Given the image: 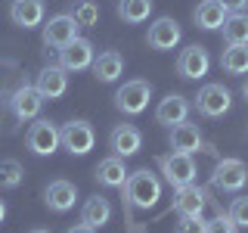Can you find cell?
Listing matches in <instances>:
<instances>
[{
  "label": "cell",
  "instance_id": "cell-15",
  "mask_svg": "<svg viewBox=\"0 0 248 233\" xmlns=\"http://www.w3.org/2000/svg\"><path fill=\"white\" fill-rule=\"evenodd\" d=\"M44 16H46L44 0H13V3H10L13 25H19V28H25V31L44 25Z\"/></svg>",
  "mask_w": 248,
  "mask_h": 233
},
{
  "label": "cell",
  "instance_id": "cell-28",
  "mask_svg": "<svg viewBox=\"0 0 248 233\" xmlns=\"http://www.w3.org/2000/svg\"><path fill=\"white\" fill-rule=\"evenodd\" d=\"M72 19H75L81 28H93V25L99 22V6H96V0H81V3L72 10Z\"/></svg>",
  "mask_w": 248,
  "mask_h": 233
},
{
  "label": "cell",
  "instance_id": "cell-22",
  "mask_svg": "<svg viewBox=\"0 0 248 233\" xmlns=\"http://www.w3.org/2000/svg\"><path fill=\"white\" fill-rule=\"evenodd\" d=\"M227 16H230V10L220 3V0H202V3L196 6V13H192V19H196L199 28L217 31L223 22H227Z\"/></svg>",
  "mask_w": 248,
  "mask_h": 233
},
{
  "label": "cell",
  "instance_id": "cell-32",
  "mask_svg": "<svg viewBox=\"0 0 248 233\" xmlns=\"http://www.w3.org/2000/svg\"><path fill=\"white\" fill-rule=\"evenodd\" d=\"M220 3H223V6H227V10H230V13H242V10H245V6H248V0H220Z\"/></svg>",
  "mask_w": 248,
  "mask_h": 233
},
{
  "label": "cell",
  "instance_id": "cell-31",
  "mask_svg": "<svg viewBox=\"0 0 248 233\" xmlns=\"http://www.w3.org/2000/svg\"><path fill=\"white\" fill-rule=\"evenodd\" d=\"M177 233H205V221H202V215H180Z\"/></svg>",
  "mask_w": 248,
  "mask_h": 233
},
{
  "label": "cell",
  "instance_id": "cell-10",
  "mask_svg": "<svg viewBox=\"0 0 248 233\" xmlns=\"http://www.w3.org/2000/svg\"><path fill=\"white\" fill-rule=\"evenodd\" d=\"M59 53V66L65 68V72H84V68L93 66V59H96V50H93V44L87 37H75L72 44H65Z\"/></svg>",
  "mask_w": 248,
  "mask_h": 233
},
{
  "label": "cell",
  "instance_id": "cell-12",
  "mask_svg": "<svg viewBox=\"0 0 248 233\" xmlns=\"http://www.w3.org/2000/svg\"><path fill=\"white\" fill-rule=\"evenodd\" d=\"M183 37V28L177 19H170V16H161V19H155L149 25V34H146V44L152 47V50H174L177 44H180Z\"/></svg>",
  "mask_w": 248,
  "mask_h": 233
},
{
  "label": "cell",
  "instance_id": "cell-5",
  "mask_svg": "<svg viewBox=\"0 0 248 233\" xmlns=\"http://www.w3.org/2000/svg\"><path fill=\"white\" fill-rule=\"evenodd\" d=\"M158 171L165 174V181L174 186H186V183H192L196 181V162H192V155H186V152H168V155H161L158 159Z\"/></svg>",
  "mask_w": 248,
  "mask_h": 233
},
{
  "label": "cell",
  "instance_id": "cell-35",
  "mask_svg": "<svg viewBox=\"0 0 248 233\" xmlns=\"http://www.w3.org/2000/svg\"><path fill=\"white\" fill-rule=\"evenodd\" d=\"M28 233H53V230H44V227H34V230H28Z\"/></svg>",
  "mask_w": 248,
  "mask_h": 233
},
{
  "label": "cell",
  "instance_id": "cell-25",
  "mask_svg": "<svg viewBox=\"0 0 248 233\" xmlns=\"http://www.w3.org/2000/svg\"><path fill=\"white\" fill-rule=\"evenodd\" d=\"M220 31L227 44H248V13H230Z\"/></svg>",
  "mask_w": 248,
  "mask_h": 233
},
{
  "label": "cell",
  "instance_id": "cell-26",
  "mask_svg": "<svg viewBox=\"0 0 248 233\" xmlns=\"http://www.w3.org/2000/svg\"><path fill=\"white\" fill-rule=\"evenodd\" d=\"M118 16L127 25H140L152 16V0H118Z\"/></svg>",
  "mask_w": 248,
  "mask_h": 233
},
{
  "label": "cell",
  "instance_id": "cell-11",
  "mask_svg": "<svg viewBox=\"0 0 248 233\" xmlns=\"http://www.w3.org/2000/svg\"><path fill=\"white\" fill-rule=\"evenodd\" d=\"M208 68H211V56H208L205 47L192 44L180 50V56H177V75L186 78V81H199V78L208 75Z\"/></svg>",
  "mask_w": 248,
  "mask_h": 233
},
{
  "label": "cell",
  "instance_id": "cell-4",
  "mask_svg": "<svg viewBox=\"0 0 248 233\" xmlns=\"http://www.w3.org/2000/svg\"><path fill=\"white\" fill-rule=\"evenodd\" d=\"M25 143H28V150L34 152V155H41V159H46V155H53L62 146V140H59V128L53 124L50 118H34V124L28 128V134H25Z\"/></svg>",
  "mask_w": 248,
  "mask_h": 233
},
{
  "label": "cell",
  "instance_id": "cell-21",
  "mask_svg": "<svg viewBox=\"0 0 248 233\" xmlns=\"http://www.w3.org/2000/svg\"><path fill=\"white\" fill-rule=\"evenodd\" d=\"M93 78L96 81H103V84H112V81H118L121 72H124V56L118 50H103L96 59H93Z\"/></svg>",
  "mask_w": 248,
  "mask_h": 233
},
{
  "label": "cell",
  "instance_id": "cell-3",
  "mask_svg": "<svg viewBox=\"0 0 248 233\" xmlns=\"http://www.w3.org/2000/svg\"><path fill=\"white\" fill-rule=\"evenodd\" d=\"M59 140H62V150H68L72 155H87L96 143V131H93L90 121L84 118H72L68 124L59 128Z\"/></svg>",
  "mask_w": 248,
  "mask_h": 233
},
{
  "label": "cell",
  "instance_id": "cell-27",
  "mask_svg": "<svg viewBox=\"0 0 248 233\" xmlns=\"http://www.w3.org/2000/svg\"><path fill=\"white\" fill-rule=\"evenodd\" d=\"M25 181V168L16 159H0V190H16Z\"/></svg>",
  "mask_w": 248,
  "mask_h": 233
},
{
  "label": "cell",
  "instance_id": "cell-8",
  "mask_svg": "<svg viewBox=\"0 0 248 233\" xmlns=\"http://www.w3.org/2000/svg\"><path fill=\"white\" fill-rule=\"evenodd\" d=\"M78 22L72 19V13H59L53 16L50 22H44V47H50V50H62L65 44H72L78 37Z\"/></svg>",
  "mask_w": 248,
  "mask_h": 233
},
{
  "label": "cell",
  "instance_id": "cell-34",
  "mask_svg": "<svg viewBox=\"0 0 248 233\" xmlns=\"http://www.w3.org/2000/svg\"><path fill=\"white\" fill-rule=\"evenodd\" d=\"M3 217H6V202L0 199V224H3Z\"/></svg>",
  "mask_w": 248,
  "mask_h": 233
},
{
  "label": "cell",
  "instance_id": "cell-18",
  "mask_svg": "<svg viewBox=\"0 0 248 233\" xmlns=\"http://www.w3.org/2000/svg\"><path fill=\"white\" fill-rule=\"evenodd\" d=\"M75 199H78V186L72 181H53L44 190L46 208H50V212H56V215H65L68 208H75Z\"/></svg>",
  "mask_w": 248,
  "mask_h": 233
},
{
  "label": "cell",
  "instance_id": "cell-6",
  "mask_svg": "<svg viewBox=\"0 0 248 233\" xmlns=\"http://www.w3.org/2000/svg\"><path fill=\"white\" fill-rule=\"evenodd\" d=\"M211 183L214 190L220 193H236L248 183V168L242 159H220L214 165V174H211Z\"/></svg>",
  "mask_w": 248,
  "mask_h": 233
},
{
  "label": "cell",
  "instance_id": "cell-1",
  "mask_svg": "<svg viewBox=\"0 0 248 233\" xmlns=\"http://www.w3.org/2000/svg\"><path fill=\"white\" fill-rule=\"evenodd\" d=\"M121 190L127 196V202L134 208H140V212H149V208H155V202L161 199V181L149 168H140L134 174H127V183Z\"/></svg>",
  "mask_w": 248,
  "mask_h": 233
},
{
  "label": "cell",
  "instance_id": "cell-33",
  "mask_svg": "<svg viewBox=\"0 0 248 233\" xmlns=\"http://www.w3.org/2000/svg\"><path fill=\"white\" fill-rule=\"evenodd\" d=\"M68 233H96V230H93V227H87V224H75V227H68Z\"/></svg>",
  "mask_w": 248,
  "mask_h": 233
},
{
  "label": "cell",
  "instance_id": "cell-17",
  "mask_svg": "<svg viewBox=\"0 0 248 233\" xmlns=\"http://www.w3.org/2000/svg\"><path fill=\"white\" fill-rule=\"evenodd\" d=\"M127 174H130V171L124 168V159H121V155H108V159H103L96 165V171H93L96 183L106 186V190H121V186L127 183Z\"/></svg>",
  "mask_w": 248,
  "mask_h": 233
},
{
  "label": "cell",
  "instance_id": "cell-7",
  "mask_svg": "<svg viewBox=\"0 0 248 233\" xmlns=\"http://www.w3.org/2000/svg\"><path fill=\"white\" fill-rule=\"evenodd\" d=\"M230 106H232V93L223 84H205L196 97V109L205 118H220V115L230 112Z\"/></svg>",
  "mask_w": 248,
  "mask_h": 233
},
{
  "label": "cell",
  "instance_id": "cell-20",
  "mask_svg": "<svg viewBox=\"0 0 248 233\" xmlns=\"http://www.w3.org/2000/svg\"><path fill=\"white\" fill-rule=\"evenodd\" d=\"M205 202H208V193L196 183H186V186L174 190V212L177 215H202Z\"/></svg>",
  "mask_w": 248,
  "mask_h": 233
},
{
  "label": "cell",
  "instance_id": "cell-2",
  "mask_svg": "<svg viewBox=\"0 0 248 233\" xmlns=\"http://www.w3.org/2000/svg\"><path fill=\"white\" fill-rule=\"evenodd\" d=\"M152 100V84L143 81V78H134V81H124L118 90H115V109L124 115H140L146 112Z\"/></svg>",
  "mask_w": 248,
  "mask_h": 233
},
{
  "label": "cell",
  "instance_id": "cell-30",
  "mask_svg": "<svg viewBox=\"0 0 248 233\" xmlns=\"http://www.w3.org/2000/svg\"><path fill=\"white\" fill-rule=\"evenodd\" d=\"M205 233H236V224L230 215H217L211 221H205Z\"/></svg>",
  "mask_w": 248,
  "mask_h": 233
},
{
  "label": "cell",
  "instance_id": "cell-29",
  "mask_svg": "<svg viewBox=\"0 0 248 233\" xmlns=\"http://www.w3.org/2000/svg\"><path fill=\"white\" fill-rule=\"evenodd\" d=\"M227 215L232 217V224H236V227H248V196L232 199V205H230Z\"/></svg>",
  "mask_w": 248,
  "mask_h": 233
},
{
  "label": "cell",
  "instance_id": "cell-14",
  "mask_svg": "<svg viewBox=\"0 0 248 233\" xmlns=\"http://www.w3.org/2000/svg\"><path fill=\"white\" fill-rule=\"evenodd\" d=\"M168 143H170V150H174V152H186V155L205 150V137H202L199 124H189V121L174 124V128H170Z\"/></svg>",
  "mask_w": 248,
  "mask_h": 233
},
{
  "label": "cell",
  "instance_id": "cell-19",
  "mask_svg": "<svg viewBox=\"0 0 248 233\" xmlns=\"http://www.w3.org/2000/svg\"><path fill=\"white\" fill-rule=\"evenodd\" d=\"M186 118H189V100L180 97V93H168L155 109V121L168 124V128H174V124H180Z\"/></svg>",
  "mask_w": 248,
  "mask_h": 233
},
{
  "label": "cell",
  "instance_id": "cell-36",
  "mask_svg": "<svg viewBox=\"0 0 248 233\" xmlns=\"http://www.w3.org/2000/svg\"><path fill=\"white\" fill-rule=\"evenodd\" d=\"M242 97H245V100H248V81H245V84H242Z\"/></svg>",
  "mask_w": 248,
  "mask_h": 233
},
{
  "label": "cell",
  "instance_id": "cell-24",
  "mask_svg": "<svg viewBox=\"0 0 248 233\" xmlns=\"http://www.w3.org/2000/svg\"><path fill=\"white\" fill-rule=\"evenodd\" d=\"M220 68L227 75H248V44H227L220 56Z\"/></svg>",
  "mask_w": 248,
  "mask_h": 233
},
{
  "label": "cell",
  "instance_id": "cell-13",
  "mask_svg": "<svg viewBox=\"0 0 248 233\" xmlns=\"http://www.w3.org/2000/svg\"><path fill=\"white\" fill-rule=\"evenodd\" d=\"M108 146H112L115 155L130 159V155H137L143 150V134H140V128H134V124H115L112 134H108Z\"/></svg>",
  "mask_w": 248,
  "mask_h": 233
},
{
  "label": "cell",
  "instance_id": "cell-9",
  "mask_svg": "<svg viewBox=\"0 0 248 233\" xmlns=\"http://www.w3.org/2000/svg\"><path fill=\"white\" fill-rule=\"evenodd\" d=\"M44 103H46V100L41 97V90H37L34 84H19V87L13 90V97H10V109H13V115L19 121L37 118L41 109H44Z\"/></svg>",
  "mask_w": 248,
  "mask_h": 233
},
{
  "label": "cell",
  "instance_id": "cell-23",
  "mask_svg": "<svg viewBox=\"0 0 248 233\" xmlns=\"http://www.w3.org/2000/svg\"><path fill=\"white\" fill-rule=\"evenodd\" d=\"M108 217H112V205H108V199L103 196H90L87 202H84V208H81V221L87 224V227H106L108 224Z\"/></svg>",
  "mask_w": 248,
  "mask_h": 233
},
{
  "label": "cell",
  "instance_id": "cell-16",
  "mask_svg": "<svg viewBox=\"0 0 248 233\" xmlns=\"http://www.w3.org/2000/svg\"><path fill=\"white\" fill-rule=\"evenodd\" d=\"M34 87L41 90L44 100H59V97H65V90H68V72L62 66H44L41 72H37Z\"/></svg>",
  "mask_w": 248,
  "mask_h": 233
}]
</instances>
